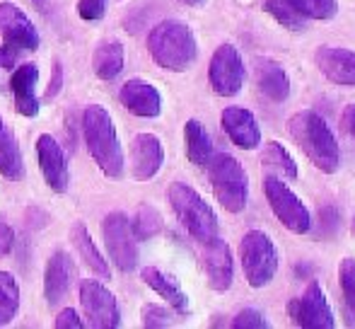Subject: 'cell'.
I'll use <instances>...</instances> for the list:
<instances>
[{"label": "cell", "mask_w": 355, "mask_h": 329, "mask_svg": "<svg viewBox=\"0 0 355 329\" xmlns=\"http://www.w3.org/2000/svg\"><path fill=\"white\" fill-rule=\"evenodd\" d=\"M133 155V177L138 182H148L162 169L164 162V148L155 133H138L131 146Z\"/></svg>", "instance_id": "obj_16"}, {"label": "cell", "mask_w": 355, "mask_h": 329, "mask_svg": "<svg viewBox=\"0 0 355 329\" xmlns=\"http://www.w3.org/2000/svg\"><path fill=\"white\" fill-rule=\"evenodd\" d=\"M317 68L336 85L355 87V51L336 47H322L314 53Z\"/></svg>", "instance_id": "obj_18"}, {"label": "cell", "mask_w": 355, "mask_h": 329, "mask_svg": "<svg viewBox=\"0 0 355 329\" xmlns=\"http://www.w3.org/2000/svg\"><path fill=\"white\" fill-rule=\"evenodd\" d=\"M234 329H266L268 320L263 317V312L254 310V307H244L237 312V317L232 320Z\"/></svg>", "instance_id": "obj_35"}, {"label": "cell", "mask_w": 355, "mask_h": 329, "mask_svg": "<svg viewBox=\"0 0 355 329\" xmlns=\"http://www.w3.org/2000/svg\"><path fill=\"white\" fill-rule=\"evenodd\" d=\"M71 242H73V247L78 249L80 259H85V264H87V267L92 269L99 278H112L107 259L99 254L97 245H94V240L89 237L87 228H85L83 223H75V226L71 228Z\"/></svg>", "instance_id": "obj_24"}, {"label": "cell", "mask_w": 355, "mask_h": 329, "mask_svg": "<svg viewBox=\"0 0 355 329\" xmlns=\"http://www.w3.org/2000/svg\"><path fill=\"white\" fill-rule=\"evenodd\" d=\"M203 269H206L208 286L213 291L225 293L232 286L234 278V264H232V252H230L227 242L215 237V240L203 245Z\"/></svg>", "instance_id": "obj_15"}, {"label": "cell", "mask_w": 355, "mask_h": 329, "mask_svg": "<svg viewBox=\"0 0 355 329\" xmlns=\"http://www.w3.org/2000/svg\"><path fill=\"white\" fill-rule=\"evenodd\" d=\"M208 167H211L213 192L215 199L220 201V206L230 213L244 211L249 199V179L237 158L227 155V153H220V155L211 158Z\"/></svg>", "instance_id": "obj_5"}, {"label": "cell", "mask_w": 355, "mask_h": 329, "mask_svg": "<svg viewBox=\"0 0 355 329\" xmlns=\"http://www.w3.org/2000/svg\"><path fill=\"white\" fill-rule=\"evenodd\" d=\"M220 124H223V131L230 136V141L237 148H242V151H254L261 143V128H259L257 117L249 109L242 107L223 109Z\"/></svg>", "instance_id": "obj_14"}, {"label": "cell", "mask_w": 355, "mask_h": 329, "mask_svg": "<svg viewBox=\"0 0 355 329\" xmlns=\"http://www.w3.org/2000/svg\"><path fill=\"white\" fill-rule=\"evenodd\" d=\"M182 3H187V5H201L203 0H182Z\"/></svg>", "instance_id": "obj_42"}, {"label": "cell", "mask_w": 355, "mask_h": 329, "mask_svg": "<svg viewBox=\"0 0 355 329\" xmlns=\"http://www.w3.org/2000/svg\"><path fill=\"white\" fill-rule=\"evenodd\" d=\"M343 126L351 133V138L355 141V104H348L346 112H343Z\"/></svg>", "instance_id": "obj_40"}, {"label": "cell", "mask_w": 355, "mask_h": 329, "mask_svg": "<svg viewBox=\"0 0 355 329\" xmlns=\"http://www.w3.org/2000/svg\"><path fill=\"white\" fill-rule=\"evenodd\" d=\"M338 278H341V291L346 298V305L355 312V259H343L338 267Z\"/></svg>", "instance_id": "obj_32"}, {"label": "cell", "mask_w": 355, "mask_h": 329, "mask_svg": "<svg viewBox=\"0 0 355 329\" xmlns=\"http://www.w3.org/2000/svg\"><path fill=\"white\" fill-rule=\"evenodd\" d=\"M75 10H78L80 17L87 19V22H97V19H102L104 12H107V0H78Z\"/></svg>", "instance_id": "obj_36"}, {"label": "cell", "mask_w": 355, "mask_h": 329, "mask_svg": "<svg viewBox=\"0 0 355 329\" xmlns=\"http://www.w3.org/2000/svg\"><path fill=\"white\" fill-rule=\"evenodd\" d=\"M37 155H39V167L46 179V184L56 194H63L71 182V174H68V162L63 155V148L58 146V141L49 133H42L37 138Z\"/></svg>", "instance_id": "obj_13"}, {"label": "cell", "mask_w": 355, "mask_h": 329, "mask_svg": "<svg viewBox=\"0 0 355 329\" xmlns=\"http://www.w3.org/2000/svg\"><path fill=\"white\" fill-rule=\"evenodd\" d=\"M15 245V233L12 228L8 226V223L0 218V257H5V254H10V249Z\"/></svg>", "instance_id": "obj_39"}, {"label": "cell", "mask_w": 355, "mask_h": 329, "mask_svg": "<svg viewBox=\"0 0 355 329\" xmlns=\"http://www.w3.org/2000/svg\"><path fill=\"white\" fill-rule=\"evenodd\" d=\"M63 87V63L58 61V58H53V73H51V81H49V87L46 92H44V99H53L58 92H61Z\"/></svg>", "instance_id": "obj_37"}, {"label": "cell", "mask_w": 355, "mask_h": 329, "mask_svg": "<svg viewBox=\"0 0 355 329\" xmlns=\"http://www.w3.org/2000/svg\"><path fill=\"white\" fill-rule=\"evenodd\" d=\"M261 162L276 174H283V179H297V162L293 160L288 151L278 141H268L263 148Z\"/></svg>", "instance_id": "obj_27"}, {"label": "cell", "mask_w": 355, "mask_h": 329, "mask_svg": "<svg viewBox=\"0 0 355 329\" xmlns=\"http://www.w3.org/2000/svg\"><path fill=\"white\" fill-rule=\"evenodd\" d=\"M148 51L157 66L182 73L196 61L198 44L191 27H187L179 19H164L148 34Z\"/></svg>", "instance_id": "obj_2"}, {"label": "cell", "mask_w": 355, "mask_h": 329, "mask_svg": "<svg viewBox=\"0 0 355 329\" xmlns=\"http://www.w3.org/2000/svg\"><path fill=\"white\" fill-rule=\"evenodd\" d=\"M37 81H39V66L37 63H22L17 71L10 76V87L15 94V109L22 117H37L39 114V102L37 97Z\"/></svg>", "instance_id": "obj_19"}, {"label": "cell", "mask_w": 355, "mask_h": 329, "mask_svg": "<svg viewBox=\"0 0 355 329\" xmlns=\"http://www.w3.org/2000/svg\"><path fill=\"white\" fill-rule=\"evenodd\" d=\"M123 63H126V51H123V44L114 42V39L102 42L92 53L94 76L102 78V81H114V78L123 71Z\"/></svg>", "instance_id": "obj_23"}, {"label": "cell", "mask_w": 355, "mask_h": 329, "mask_svg": "<svg viewBox=\"0 0 355 329\" xmlns=\"http://www.w3.org/2000/svg\"><path fill=\"white\" fill-rule=\"evenodd\" d=\"M32 3H34V5H37V8H39V10H42V8H44V10H46L49 0H32Z\"/></svg>", "instance_id": "obj_41"}, {"label": "cell", "mask_w": 355, "mask_h": 329, "mask_svg": "<svg viewBox=\"0 0 355 329\" xmlns=\"http://www.w3.org/2000/svg\"><path fill=\"white\" fill-rule=\"evenodd\" d=\"M19 51H22V49L12 47V44L0 47V90H5L10 85V76H12L15 66H17V61H19Z\"/></svg>", "instance_id": "obj_33"}, {"label": "cell", "mask_w": 355, "mask_h": 329, "mask_svg": "<svg viewBox=\"0 0 355 329\" xmlns=\"http://www.w3.org/2000/svg\"><path fill=\"white\" fill-rule=\"evenodd\" d=\"M73 281V259L66 252H53L46 264V273H44V296H46L49 305H56L61 298H66L68 288Z\"/></svg>", "instance_id": "obj_20"}, {"label": "cell", "mask_w": 355, "mask_h": 329, "mask_svg": "<svg viewBox=\"0 0 355 329\" xmlns=\"http://www.w3.org/2000/svg\"><path fill=\"white\" fill-rule=\"evenodd\" d=\"M141 276H143V281L148 283L150 288H153L155 293H157L159 298H164V301L169 303V305L174 307L177 312H189V298H187V293L179 288V283L174 281L172 276H167V273H162L159 269H155V267H145L143 271H141Z\"/></svg>", "instance_id": "obj_22"}, {"label": "cell", "mask_w": 355, "mask_h": 329, "mask_svg": "<svg viewBox=\"0 0 355 329\" xmlns=\"http://www.w3.org/2000/svg\"><path fill=\"white\" fill-rule=\"evenodd\" d=\"M257 85L271 102H285L290 97V78L283 66L273 58H259L257 61Z\"/></svg>", "instance_id": "obj_21"}, {"label": "cell", "mask_w": 355, "mask_h": 329, "mask_svg": "<svg viewBox=\"0 0 355 329\" xmlns=\"http://www.w3.org/2000/svg\"><path fill=\"white\" fill-rule=\"evenodd\" d=\"M184 141H187V158L193 164L203 167V164L211 162L213 158V141L208 136V131L201 126V121L196 119H189L187 126H184Z\"/></svg>", "instance_id": "obj_25"}, {"label": "cell", "mask_w": 355, "mask_h": 329, "mask_svg": "<svg viewBox=\"0 0 355 329\" xmlns=\"http://www.w3.org/2000/svg\"><path fill=\"white\" fill-rule=\"evenodd\" d=\"M0 37L5 44H12L17 49L34 51L39 47V32L32 24V19L22 12L15 3L3 0L0 3Z\"/></svg>", "instance_id": "obj_12"}, {"label": "cell", "mask_w": 355, "mask_h": 329, "mask_svg": "<svg viewBox=\"0 0 355 329\" xmlns=\"http://www.w3.org/2000/svg\"><path fill=\"white\" fill-rule=\"evenodd\" d=\"M80 305L87 317V325L94 329L121 327V312L114 293L94 278H85L80 283Z\"/></svg>", "instance_id": "obj_8"}, {"label": "cell", "mask_w": 355, "mask_h": 329, "mask_svg": "<svg viewBox=\"0 0 355 329\" xmlns=\"http://www.w3.org/2000/svg\"><path fill=\"white\" fill-rule=\"evenodd\" d=\"M119 97H121L123 107L131 114H136V117L155 119L162 112V97H159L157 87L150 85L148 81H141V78H133V81L123 83Z\"/></svg>", "instance_id": "obj_17"}, {"label": "cell", "mask_w": 355, "mask_h": 329, "mask_svg": "<svg viewBox=\"0 0 355 329\" xmlns=\"http://www.w3.org/2000/svg\"><path fill=\"white\" fill-rule=\"evenodd\" d=\"M290 136L295 138L302 153L309 158V162L317 169H322L324 174H334L341 167V151L334 131L329 128V124L319 117L312 109L297 112L288 124Z\"/></svg>", "instance_id": "obj_1"}, {"label": "cell", "mask_w": 355, "mask_h": 329, "mask_svg": "<svg viewBox=\"0 0 355 329\" xmlns=\"http://www.w3.org/2000/svg\"><path fill=\"white\" fill-rule=\"evenodd\" d=\"M143 325L148 329H162L172 325V312L162 305H145L143 307Z\"/></svg>", "instance_id": "obj_34"}, {"label": "cell", "mask_w": 355, "mask_h": 329, "mask_svg": "<svg viewBox=\"0 0 355 329\" xmlns=\"http://www.w3.org/2000/svg\"><path fill=\"white\" fill-rule=\"evenodd\" d=\"M131 230H133V235H136V240H150V237H155L162 230V216H159L153 206H143L141 211H138L136 221H133Z\"/></svg>", "instance_id": "obj_31"}, {"label": "cell", "mask_w": 355, "mask_h": 329, "mask_svg": "<svg viewBox=\"0 0 355 329\" xmlns=\"http://www.w3.org/2000/svg\"><path fill=\"white\" fill-rule=\"evenodd\" d=\"M263 192H266V199L271 203L276 218L288 228L290 233H297V235H304L312 228V218H309V211L302 201L297 199V194L278 179L276 174H268L263 179Z\"/></svg>", "instance_id": "obj_7"}, {"label": "cell", "mask_w": 355, "mask_h": 329, "mask_svg": "<svg viewBox=\"0 0 355 329\" xmlns=\"http://www.w3.org/2000/svg\"><path fill=\"white\" fill-rule=\"evenodd\" d=\"M288 315L293 325L304 329H334L336 320H334V310L329 305L327 296H324L319 283H309L307 291L300 298H295L288 305Z\"/></svg>", "instance_id": "obj_10"}, {"label": "cell", "mask_w": 355, "mask_h": 329, "mask_svg": "<svg viewBox=\"0 0 355 329\" xmlns=\"http://www.w3.org/2000/svg\"><path fill=\"white\" fill-rule=\"evenodd\" d=\"M104 242H107L109 257L116 264L119 271H133L138 264L136 235L131 230V221L123 211H112L104 218Z\"/></svg>", "instance_id": "obj_9"}, {"label": "cell", "mask_w": 355, "mask_h": 329, "mask_svg": "<svg viewBox=\"0 0 355 329\" xmlns=\"http://www.w3.org/2000/svg\"><path fill=\"white\" fill-rule=\"evenodd\" d=\"M19 310V286L10 271H0V327L10 325Z\"/></svg>", "instance_id": "obj_28"}, {"label": "cell", "mask_w": 355, "mask_h": 329, "mask_svg": "<svg viewBox=\"0 0 355 329\" xmlns=\"http://www.w3.org/2000/svg\"><path fill=\"white\" fill-rule=\"evenodd\" d=\"M302 17L309 19H331L338 12L336 0H288Z\"/></svg>", "instance_id": "obj_30"}, {"label": "cell", "mask_w": 355, "mask_h": 329, "mask_svg": "<svg viewBox=\"0 0 355 329\" xmlns=\"http://www.w3.org/2000/svg\"><path fill=\"white\" fill-rule=\"evenodd\" d=\"M169 203H172L174 213L182 221V226L189 230V235L193 240H198L201 245L211 242L218 237V216L206 201L203 196L191 189L189 184L184 182H174L167 192Z\"/></svg>", "instance_id": "obj_4"}, {"label": "cell", "mask_w": 355, "mask_h": 329, "mask_svg": "<svg viewBox=\"0 0 355 329\" xmlns=\"http://www.w3.org/2000/svg\"><path fill=\"white\" fill-rule=\"evenodd\" d=\"M53 325H56V329H80V327H85V322L80 320V315L73 310V307H66V310L58 312Z\"/></svg>", "instance_id": "obj_38"}, {"label": "cell", "mask_w": 355, "mask_h": 329, "mask_svg": "<svg viewBox=\"0 0 355 329\" xmlns=\"http://www.w3.org/2000/svg\"><path fill=\"white\" fill-rule=\"evenodd\" d=\"M83 133L92 160L99 164L107 177H121L123 174V153L116 136L112 114L99 104L85 109L83 114Z\"/></svg>", "instance_id": "obj_3"}, {"label": "cell", "mask_w": 355, "mask_h": 329, "mask_svg": "<svg viewBox=\"0 0 355 329\" xmlns=\"http://www.w3.org/2000/svg\"><path fill=\"white\" fill-rule=\"evenodd\" d=\"M244 61L239 51L232 44H223L215 49L211 58V68H208V78H211V87L220 97H234L244 85Z\"/></svg>", "instance_id": "obj_11"}, {"label": "cell", "mask_w": 355, "mask_h": 329, "mask_svg": "<svg viewBox=\"0 0 355 329\" xmlns=\"http://www.w3.org/2000/svg\"><path fill=\"white\" fill-rule=\"evenodd\" d=\"M353 230H355V216H353Z\"/></svg>", "instance_id": "obj_43"}, {"label": "cell", "mask_w": 355, "mask_h": 329, "mask_svg": "<svg viewBox=\"0 0 355 329\" xmlns=\"http://www.w3.org/2000/svg\"><path fill=\"white\" fill-rule=\"evenodd\" d=\"M263 10H266L278 24L293 29V32H302L304 29V19L307 17H302L288 0H266V3H263Z\"/></svg>", "instance_id": "obj_29"}, {"label": "cell", "mask_w": 355, "mask_h": 329, "mask_svg": "<svg viewBox=\"0 0 355 329\" xmlns=\"http://www.w3.org/2000/svg\"><path fill=\"white\" fill-rule=\"evenodd\" d=\"M239 257H242L244 276H247V283L252 288H263L276 276L278 249L266 233L261 230L244 233L242 242H239Z\"/></svg>", "instance_id": "obj_6"}, {"label": "cell", "mask_w": 355, "mask_h": 329, "mask_svg": "<svg viewBox=\"0 0 355 329\" xmlns=\"http://www.w3.org/2000/svg\"><path fill=\"white\" fill-rule=\"evenodd\" d=\"M0 174L8 179H19L24 174V160L12 131L0 117Z\"/></svg>", "instance_id": "obj_26"}]
</instances>
